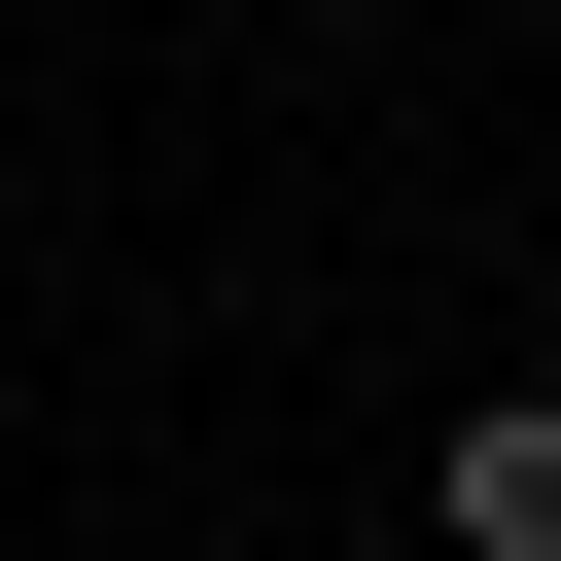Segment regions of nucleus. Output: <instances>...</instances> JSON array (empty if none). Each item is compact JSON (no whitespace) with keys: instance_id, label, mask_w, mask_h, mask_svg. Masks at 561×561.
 Segmentation results:
<instances>
[{"instance_id":"obj_1","label":"nucleus","mask_w":561,"mask_h":561,"mask_svg":"<svg viewBox=\"0 0 561 561\" xmlns=\"http://www.w3.org/2000/svg\"><path fill=\"white\" fill-rule=\"evenodd\" d=\"M456 561H561V386H491V421H456Z\"/></svg>"}]
</instances>
